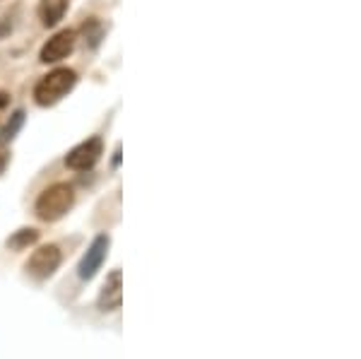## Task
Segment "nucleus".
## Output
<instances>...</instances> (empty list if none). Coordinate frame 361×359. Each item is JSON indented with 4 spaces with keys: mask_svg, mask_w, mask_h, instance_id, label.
I'll use <instances>...</instances> for the list:
<instances>
[{
    "mask_svg": "<svg viewBox=\"0 0 361 359\" xmlns=\"http://www.w3.org/2000/svg\"><path fill=\"white\" fill-rule=\"evenodd\" d=\"M75 205V190L70 183H54L37 198V215L44 222H56L63 215H68Z\"/></svg>",
    "mask_w": 361,
    "mask_h": 359,
    "instance_id": "obj_1",
    "label": "nucleus"
},
{
    "mask_svg": "<svg viewBox=\"0 0 361 359\" xmlns=\"http://www.w3.org/2000/svg\"><path fill=\"white\" fill-rule=\"evenodd\" d=\"M109 246H111V239H109L106 234H99L94 241L90 244V248L85 251L82 260H80L78 265V275L80 280H92L99 270H102L104 260L109 256Z\"/></svg>",
    "mask_w": 361,
    "mask_h": 359,
    "instance_id": "obj_4",
    "label": "nucleus"
},
{
    "mask_svg": "<svg viewBox=\"0 0 361 359\" xmlns=\"http://www.w3.org/2000/svg\"><path fill=\"white\" fill-rule=\"evenodd\" d=\"M70 0H42L39 3V15H42V22L46 27H56L58 22L66 15Z\"/></svg>",
    "mask_w": 361,
    "mask_h": 359,
    "instance_id": "obj_8",
    "label": "nucleus"
},
{
    "mask_svg": "<svg viewBox=\"0 0 361 359\" xmlns=\"http://www.w3.org/2000/svg\"><path fill=\"white\" fill-rule=\"evenodd\" d=\"M102 152H104L102 140H99V138H90V140L80 142L75 150H70L68 157H66V164L75 171H87L97 164L99 157H102Z\"/></svg>",
    "mask_w": 361,
    "mask_h": 359,
    "instance_id": "obj_5",
    "label": "nucleus"
},
{
    "mask_svg": "<svg viewBox=\"0 0 361 359\" xmlns=\"http://www.w3.org/2000/svg\"><path fill=\"white\" fill-rule=\"evenodd\" d=\"M61 260H63L61 248L54 246V244H49V246L37 248V251L29 256L25 270H27V275L34 277V280H49V277L58 270Z\"/></svg>",
    "mask_w": 361,
    "mask_h": 359,
    "instance_id": "obj_3",
    "label": "nucleus"
},
{
    "mask_svg": "<svg viewBox=\"0 0 361 359\" xmlns=\"http://www.w3.org/2000/svg\"><path fill=\"white\" fill-rule=\"evenodd\" d=\"M75 32L73 29H66V32H58L54 39H49V42L44 44L42 49V61L44 63H58L63 61V58H68L73 54L75 49Z\"/></svg>",
    "mask_w": 361,
    "mask_h": 359,
    "instance_id": "obj_7",
    "label": "nucleus"
},
{
    "mask_svg": "<svg viewBox=\"0 0 361 359\" xmlns=\"http://www.w3.org/2000/svg\"><path fill=\"white\" fill-rule=\"evenodd\" d=\"M75 83H78L75 71L58 68V71L49 73L46 78L39 80L37 90H34V99H37L39 107H54V104H58L70 90H73Z\"/></svg>",
    "mask_w": 361,
    "mask_h": 359,
    "instance_id": "obj_2",
    "label": "nucleus"
},
{
    "mask_svg": "<svg viewBox=\"0 0 361 359\" xmlns=\"http://www.w3.org/2000/svg\"><path fill=\"white\" fill-rule=\"evenodd\" d=\"M22 123H25V111H15L13 116H10V121L3 126V130H0V147L13 140V138L17 135V130L22 128Z\"/></svg>",
    "mask_w": 361,
    "mask_h": 359,
    "instance_id": "obj_10",
    "label": "nucleus"
},
{
    "mask_svg": "<svg viewBox=\"0 0 361 359\" xmlns=\"http://www.w3.org/2000/svg\"><path fill=\"white\" fill-rule=\"evenodd\" d=\"M97 304L102 311H118L121 309V304H123V273H121V270H114V273L106 277L102 292H99Z\"/></svg>",
    "mask_w": 361,
    "mask_h": 359,
    "instance_id": "obj_6",
    "label": "nucleus"
},
{
    "mask_svg": "<svg viewBox=\"0 0 361 359\" xmlns=\"http://www.w3.org/2000/svg\"><path fill=\"white\" fill-rule=\"evenodd\" d=\"M8 102H10V97L5 95V92H0V109H3V107H8Z\"/></svg>",
    "mask_w": 361,
    "mask_h": 359,
    "instance_id": "obj_12",
    "label": "nucleus"
},
{
    "mask_svg": "<svg viewBox=\"0 0 361 359\" xmlns=\"http://www.w3.org/2000/svg\"><path fill=\"white\" fill-rule=\"evenodd\" d=\"M82 34H85V42H90V46H97L99 39H102V22H99L97 17L87 20L82 27Z\"/></svg>",
    "mask_w": 361,
    "mask_h": 359,
    "instance_id": "obj_11",
    "label": "nucleus"
},
{
    "mask_svg": "<svg viewBox=\"0 0 361 359\" xmlns=\"http://www.w3.org/2000/svg\"><path fill=\"white\" fill-rule=\"evenodd\" d=\"M5 164H8V157H5V154H0V174H3Z\"/></svg>",
    "mask_w": 361,
    "mask_h": 359,
    "instance_id": "obj_13",
    "label": "nucleus"
},
{
    "mask_svg": "<svg viewBox=\"0 0 361 359\" xmlns=\"http://www.w3.org/2000/svg\"><path fill=\"white\" fill-rule=\"evenodd\" d=\"M37 241H39V231L37 229H20L8 239V248H13V251H22V248L37 244Z\"/></svg>",
    "mask_w": 361,
    "mask_h": 359,
    "instance_id": "obj_9",
    "label": "nucleus"
}]
</instances>
